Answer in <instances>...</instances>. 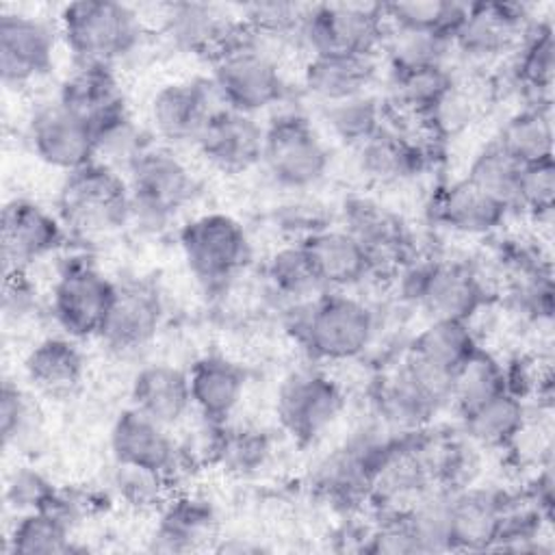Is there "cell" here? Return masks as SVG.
<instances>
[{"label": "cell", "mask_w": 555, "mask_h": 555, "mask_svg": "<svg viewBox=\"0 0 555 555\" xmlns=\"http://www.w3.org/2000/svg\"><path fill=\"white\" fill-rule=\"evenodd\" d=\"M219 520L210 501L195 494H178L158 507L152 533V551L189 553L208 546L217 538Z\"/></svg>", "instance_id": "32"}, {"label": "cell", "mask_w": 555, "mask_h": 555, "mask_svg": "<svg viewBox=\"0 0 555 555\" xmlns=\"http://www.w3.org/2000/svg\"><path fill=\"white\" fill-rule=\"evenodd\" d=\"M39 310V293L26 269L4 271L2 314L7 323H24Z\"/></svg>", "instance_id": "51"}, {"label": "cell", "mask_w": 555, "mask_h": 555, "mask_svg": "<svg viewBox=\"0 0 555 555\" xmlns=\"http://www.w3.org/2000/svg\"><path fill=\"white\" fill-rule=\"evenodd\" d=\"M165 314V297L156 282L147 278L119 280L98 340L117 356L139 353L156 340Z\"/></svg>", "instance_id": "13"}, {"label": "cell", "mask_w": 555, "mask_h": 555, "mask_svg": "<svg viewBox=\"0 0 555 555\" xmlns=\"http://www.w3.org/2000/svg\"><path fill=\"white\" fill-rule=\"evenodd\" d=\"M382 13L388 30L425 33L451 39L466 13V4L449 0L386 2L382 4Z\"/></svg>", "instance_id": "44"}, {"label": "cell", "mask_w": 555, "mask_h": 555, "mask_svg": "<svg viewBox=\"0 0 555 555\" xmlns=\"http://www.w3.org/2000/svg\"><path fill=\"white\" fill-rule=\"evenodd\" d=\"M56 30L78 65L115 67L145 39V22L139 11L117 0L67 2L59 13Z\"/></svg>", "instance_id": "2"}, {"label": "cell", "mask_w": 555, "mask_h": 555, "mask_svg": "<svg viewBox=\"0 0 555 555\" xmlns=\"http://www.w3.org/2000/svg\"><path fill=\"white\" fill-rule=\"evenodd\" d=\"M264 124L256 115L219 106L202 130L195 150L225 176L247 173L262 163Z\"/></svg>", "instance_id": "21"}, {"label": "cell", "mask_w": 555, "mask_h": 555, "mask_svg": "<svg viewBox=\"0 0 555 555\" xmlns=\"http://www.w3.org/2000/svg\"><path fill=\"white\" fill-rule=\"evenodd\" d=\"M59 30L46 20L2 11L0 15V76L4 87L24 89L43 78L54 65Z\"/></svg>", "instance_id": "18"}, {"label": "cell", "mask_w": 555, "mask_h": 555, "mask_svg": "<svg viewBox=\"0 0 555 555\" xmlns=\"http://www.w3.org/2000/svg\"><path fill=\"white\" fill-rule=\"evenodd\" d=\"M132 223L143 232L167 230L199 195V182L173 147L150 141L124 171Z\"/></svg>", "instance_id": "3"}, {"label": "cell", "mask_w": 555, "mask_h": 555, "mask_svg": "<svg viewBox=\"0 0 555 555\" xmlns=\"http://www.w3.org/2000/svg\"><path fill=\"white\" fill-rule=\"evenodd\" d=\"M111 455L117 466H132L171 479L184 464L182 444L171 429L141 414L132 405L121 410L108 434Z\"/></svg>", "instance_id": "20"}, {"label": "cell", "mask_w": 555, "mask_h": 555, "mask_svg": "<svg viewBox=\"0 0 555 555\" xmlns=\"http://www.w3.org/2000/svg\"><path fill=\"white\" fill-rule=\"evenodd\" d=\"M85 501L56 490L54 496L33 512L17 514L9 538V555H65L76 551L74 529L85 514Z\"/></svg>", "instance_id": "23"}, {"label": "cell", "mask_w": 555, "mask_h": 555, "mask_svg": "<svg viewBox=\"0 0 555 555\" xmlns=\"http://www.w3.org/2000/svg\"><path fill=\"white\" fill-rule=\"evenodd\" d=\"M54 492L56 488L46 475L30 466H20L7 479L4 501L15 514H24L41 509L54 496Z\"/></svg>", "instance_id": "50"}, {"label": "cell", "mask_w": 555, "mask_h": 555, "mask_svg": "<svg viewBox=\"0 0 555 555\" xmlns=\"http://www.w3.org/2000/svg\"><path fill=\"white\" fill-rule=\"evenodd\" d=\"M505 390H509L505 364L486 347H479L453 375L451 405L460 416Z\"/></svg>", "instance_id": "41"}, {"label": "cell", "mask_w": 555, "mask_h": 555, "mask_svg": "<svg viewBox=\"0 0 555 555\" xmlns=\"http://www.w3.org/2000/svg\"><path fill=\"white\" fill-rule=\"evenodd\" d=\"M54 212L72 238L95 241L124 230L132 223L126 176L102 160L65 173Z\"/></svg>", "instance_id": "4"}, {"label": "cell", "mask_w": 555, "mask_h": 555, "mask_svg": "<svg viewBox=\"0 0 555 555\" xmlns=\"http://www.w3.org/2000/svg\"><path fill=\"white\" fill-rule=\"evenodd\" d=\"M210 65L208 78L225 108L258 117L264 111H275L288 98L282 67L254 35Z\"/></svg>", "instance_id": "8"}, {"label": "cell", "mask_w": 555, "mask_h": 555, "mask_svg": "<svg viewBox=\"0 0 555 555\" xmlns=\"http://www.w3.org/2000/svg\"><path fill=\"white\" fill-rule=\"evenodd\" d=\"M509 59V82L522 104H551L555 76V35L551 20H533Z\"/></svg>", "instance_id": "34"}, {"label": "cell", "mask_w": 555, "mask_h": 555, "mask_svg": "<svg viewBox=\"0 0 555 555\" xmlns=\"http://www.w3.org/2000/svg\"><path fill=\"white\" fill-rule=\"evenodd\" d=\"M529 421L527 401L505 390L460 414V431L479 449H507L520 440Z\"/></svg>", "instance_id": "36"}, {"label": "cell", "mask_w": 555, "mask_h": 555, "mask_svg": "<svg viewBox=\"0 0 555 555\" xmlns=\"http://www.w3.org/2000/svg\"><path fill=\"white\" fill-rule=\"evenodd\" d=\"M160 28L171 48L210 63L251 37L241 15H230L208 2L167 4Z\"/></svg>", "instance_id": "17"}, {"label": "cell", "mask_w": 555, "mask_h": 555, "mask_svg": "<svg viewBox=\"0 0 555 555\" xmlns=\"http://www.w3.org/2000/svg\"><path fill=\"white\" fill-rule=\"evenodd\" d=\"M306 9L308 4L299 2H254L241 9V20L251 30V35L262 43V39L297 37Z\"/></svg>", "instance_id": "47"}, {"label": "cell", "mask_w": 555, "mask_h": 555, "mask_svg": "<svg viewBox=\"0 0 555 555\" xmlns=\"http://www.w3.org/2000/svg\"><path fill=\"white\" fill-rule=\"evenodd\" d=\"M169 481L171 479H167L165 475L132 466H117L113 477V486L119 499L137 509L160 507L167 501Z\"/></svg>", "instance_id": "49"}, {"label": "cell", "mask_w": 555, "mask_h": 555, "mask_svg": "<svg viewBox=\"0 0 555 555\" xmlns=\"http://www.w3.org/2000/svg\"><path fill=\"white\" fill-rule=\"evenodd\" d=\"M457 76L451 65L388 67V111L431 121L451 95Z\"/></svg>", "instance_id": "35"}, {"label": "cell", "mask_w": 555, "mask_h": 555, "mask_svg": "<svg viewBox=\"0 0 555 555\" xmlns=\"http://www.w3.org/2000/svg\"><path fill=\"white\" fill-rule=\"evenodd\" d=\"M284 330L314 362H351L377 334V314L347 291H323L284 306Z\"/></svg>", "instance_id": "1"}, {"label": "cell", "mask_w": 555, "mask_h": 555, "mask_svg": "<svg viewBox=\"0 0 555 555\" xmlns=\"http://www.w3.org/2000/svg\"><path fill=\"white\" fill-rule=\"evenodd\" d=\"M395 436L379 425L356 431L317 462L312 488L330 503L343 507L371 501L377 470Z\"/></svg>", "instance_id": "11"}, {"label": "cell", "mask_w": 555, "mask_h": 555, "mask_svg": "<svg viewBox=\"0 0 555 555\" xmlns=\"http://www.w3.org/2000/svg\"><path fill=\"white\" fill-rule=\"evenodd\" d=\"M520 163L514 160L494 139L481 147L466 169V180L479 186L483 193L501 202L509 212L516 204V186L520 176Z\"/></svg>", "instance_id": "45"}, {"label": "cell", "mask_w": 555, "mask_h": 555, "mask_svg": "<svg viewBox=\"0 0 555 555\" xmlns=\"http://www.w3.org/2000/svg\"><path fill=\"white\" fill-rule=\"evenodd\" d=\"M264 286L269 295L280 299L284 306L310 299L321 291L306 251L299 241L282 245L264 267Z\"/></svg>", "instance_id": "42"}, {"label": "cell", "mask_w": 555, "mask_h": 555, "mask_svg": "<svg viewBox=\"0 0 555 555\" xmlns=\"http://www.w3.org/2000/svg\"><path fill=\"white\" fill-rule=\"evenodd\" d=\"M330 147L308 115L295 108L273 111L264 124L260 167L286 191L314 189L330 171Z\"/></svg>", "instance_id": "6"}, {"label": "cell", "mask_w": 555, "mask_h": 555, "mask_svg": "<svg viewBox=\"0 0 555 555\" xmlns=\"http://www.w3.org/2000/svg\"><path fill=\"white\" fill-rule=\"evenodd\" d=\"M388 37L382 4L321 2L308 4L297 30L299 46L312 54L379 56Z\"/></svg>", "instance_id": "9"}, {"label": "cell", "mask_w": 555, "mask_h": 555, "mask_svg": "<svg viewBox=\"0 0 555 555\" xmlns=\"http://www.w3.org/2000/svg\"><path fill=\"white\" fill-rule=\"evenodd\" d=\"M509 496L479 486L447 492L449 551H494L501 535Z\"/></svg>", "instance_id": "24"}, {"label": "cell", "mask_w": 555, "mask_h": 555, "mask_svg": "<svg viewBox=\"0 0 555 555\" xmlns=\"http://www.w3.org/2000/svg\"><path fill=\"white\" fill-rule=\"evenodd\" d=\"M366 251L373 275L397 273L408 260L410 236L401 219L371 197H349L343 204V225Z\"/></svg>", "instance_id": "22"}, {"label": "cell", "mask_w": 555, "mask_h": 555, "mask_svg": "<svg viewBox=\"0 0 555 555\" xmlns=\"http://www.w3.org/2000/svg\"><path fill=\"white\" fill-rule=\"evenodd\" d=\"M429 215L436 225L449 232L488 236L501 230L509 210L470 180L460 178L436 186L429 199Z\"/></svg>", "instance_id": "26"}, {"label": "cell", "mask_w": 555, "mask_h": 555, "mask_svg": "<svg viewBox=\"0 0 555 555\" xmlns=\"http://www.w3.org/2000/svg\"><path fill=\"white\" fill-rule=\"evenodd\" d=\"M360 173L375 184H397L418 176L429 165V147L395 121H386L356 150Z\"/></svg>", "instance_id": "27"}, {"label": "cell", "mask_w": 555, "mask_h": 555, "mask_svg": "<svg viewBox=\"0 0 555 555\" xmlns=\"http://www.w3.org/2000/svg\"><path fill=\"white\" fill-rule=\"evenodd\" d=\"M535 17L522 2H473L451 37L453 56L486 65L503 61L520 43Z\"/></svg>", "instance_id": "14"}, {"label": "cell", "mask_w": 555, "mask_h": 555, "mask_svg": "<svg viewBox=\"0 0 555 555\" xmlns=\"http://www.w3.org/2000/svg\"><path fill=\"white\" fill-rule=\"evenodd\" d=\"M130 405L165 427H178L191 412L189 373L169 362L143 364L130 382Z\"/></svg>", "instance_id": "31"}, {"label": "cell", "mask_w": 555, "mask_h": 555, "mask_svg": "<svg viewBox=\"0 0 555 555\" xmlns=\"http://www.w3.org/2000/svg\"><path fill=\"white\" fill-rule=\"evenodd\" d=\"M321 291H351L373 275L364 247L340 225H327L299 241Z\"/></svg>", "instance_id": "25"}, {"label": "cell", "mask_w": 555, "mask_h": 555, "mask_svg": "<svg viewBox=\"0 0 555 555\" xmlns=\"http://www.w3.org/2000/svg\"><path fill=\"white\" fill-rule=\"evenodd\" d=\"M555 204V163L553 158L520 167L514 210H522L533 219H551Z\"/></svg>", "instance_id": "48"}, {"label": "cell", "mask_w": 555, "mask_h": 555, "mask_svg": "<svg viewBox=\"0 0 555 555\" xmlns=\"http://www.w3.org/2000/svg\"><path fill=\"white\" fill-rule=\"evenodd\" d=\"M26 139L33 154L43 165L63 173L98 160L91 126L56 100L33 111L26 126Z\"/></svg>", "instance_id": "19"}, {"label": "cell", "mask_w": 555, "mask_h": 555, "mask_svg": "<svg viewBox=\"0 0 555 555\" xmlns=\"http://www.w3.org/2000/svg\"><path fill=\"white\" fill-rule=\"evenodd\" d=\"M115 293L111 280L87 254H74L59 264L50 288V314L61 334L76 340L98 338Z\"/></svg>", "instance_id": "10"}, {"label": "cell", "mask_w": 555, "mask_h": 555, "mask_svg": "<svg viewBox=\"0 0 555 555\" xmlns=\"http://www.w3.org/2000/svg\"><path fill=\"white\" fill-rule=\"evenodd\" d=\"M373 405L379 427L399 436L429 427L434 416L440 412V405L429 399L399 366L379 382Z\"/></svg>", "instance_id": "37"}, {"label": "cell", "mask_w": 555, "mask_h": 555, "mask_svg": "<svg viewBox=\"0 0 555 555\" xmlns=\"http://www.w3.org/2000/svg\"><path fill=\"white\" fill-rule=\"evenodd\" d=\"M473 323L429 321L408 345L405 353L453 379L455 371L479 349Z\"/></svg>", "instance_id": "38"}, {"label": "cell", "mask_w": 555, "mask_h": 555, "mask_svg": "<svg viewBox=\"0 0 555 555\" xmlns=\"http://www.w3.org/2000/svg\"><path fill=\"white\" fill-rule=\"evenodd\" d=\"M178 247L189 273L206 291H225L249 264L247 230L228 212H202L178 230Z\"/></svg>", "instance_id": "7"}, {"label": "cell", "mask_w": 555, "mask_h": 555, "mask_svg": "<svg viewBox=\"0 0 555 555\" xmlns=\"http://www.w3.org/2000/svg\"><path fill=\"white\" fill-rule=\"evenodd\" d=\"M41 410L30 392L4 379L0 390V436L4 449L26 447L41 434Z\"/></svg>", "instance_id": "46"}, {"label": "cell", "mask_w": 555, "mask_h": 555, "mask_svg": "<svg viewBox=\"0 0 555 555\" xmlns=\"http://www.w3.org/2000/svg\"><path fill=\"white\" fill-rule=\"evenodd\" d=\"M186 373L193 412L210 423H228L245 397L247 371L228 356L206 353Z\"/></svg>", "instance_id": "29"}, {"label": "cell", "mask_w": 555, "mask_h": 555, "mask_svg": "<svg viewBox=\"0 0 555 555\" xmlns=\"http://www.w3.org/2000/svg\"><path fill=\"white\" fill-rule=\"evenodd\" d=\"M494 141L520 165L553 158V104H520Z\"/></svg>", "instance_id": "39"}, {"label": "cell", "mask_w": 555, "mask_h": 555, "mask_svg": "<svg viewBox=\"0 0 555 555\" xmlns=\"http://www.w3.org/2000/svg\"><path fill=\"white\" fill-rule=\"evenodd\" d=\"M28 384L50 399H69L85 382L87 358L80 340L54 334L37 340L24 356Z\"/></svg>", "instance_id": "30"}, {"label": "cell", "mask_w": 555, "mask_h": 555, "mask_svg": "<svg viewBox=\"0 0 555 555\" xmlns=\"http://www.w3.org/2000/svg\"><path fill=\"white\" fill-rule=\"evenodd\" d=\"M61 106L85 119L91 130L128 108L124 89L108 65H78L61 80L56 98Z\"/></svg>", "instance_id": "33"}, {"label": "cell", "mask_w": 555, "mask_h": 555, "mask_svg": "<svg viewBox=\"0 0 555 555\" xmlns=\"http://www.w3.org/2000/svg\"><path fill=\"white\" fill-rule=\"evenodd\" d=\"M221 106L210 78H182L160 85L147 106L150 134L167 147L197 143L212 113Z\"/></svg>", "instance_id": "15"}, {"label": "cell", "mask_w": 555, "mask_h": 555, "mask_svg": "<svg viewBox=\"0 0 555 555\" xmlns=\"http://www.w3.org/2000/svg\"><path fill=\"white\" fill-rule=\"evenodd\" d=\"M271 453L273 442L264 429L251 425H230L228 421L219 429L212 464L223 466V470L232 475L249 477L267 466Z\"/></svg>", "instance_id": "43"}, {"label": "cell", "mask_w": 555, "mask_h": 555, "mask_svg": "<svg viewBox=\"0 0 555 555\" xmlns=\"http://www.w3.org/2000/svg\"><path fill=\"white\" fill-rule=\"evenodd\" d=\"M379 76V56L312 54L301 69L304 91L321 106L371 93Z\"/></svg>", "instance_id": "28"}, {"label": "cell", "mask_w": 555, "mask_h": 555, "mask_svg": "<svg viewBox=\"0 0 555 555\" xmlns=\"http://www.w3.org/2000/svg\"><path fill=\"white\" fill-rule=\"evenodd\" d=\"M321 119L338 143L356 150L388 121V108L371 91L321 106Z\"/></svg>", "instance_id": "40"}, {"label": "cell", "mask_w": 555, "mask_h": 555, "mask_svg": "<svg viewBox=\"0 0 555 555\" xmlns=\"http://www.w3.org/2000/svg\"><path fill=\"white\" fill-rule=\"evenodd\" d=\"M343 386L319 366L291 371L275 392V416L297 444L317 442L345 410Z\"/></svg>", "instance_id": "12"}, {"label": "cell", "mask_w": 555, "mask_h": 555, "mask_svg": "<svg viewBox=\"0 0 555 555\" xmlns=\"http://www.w3.org/2000/svg\"><path fill=\"white\" fill-rule=\"evenodd\" d=\"M399 291L405 301L429 321H466L488 304L483 273L468 260L427 258L408 260L399 271Z\"/></svg>", "instance_id": "5"}, {"label": "cell", "mask_w": 555, "mask_h": 555, "mask_svg": "<svg viewBox=\"0 0 555 555\" xmlns=\"http://www.w3.org/2000/svg\"><path fill=\"white\" fill-rule=\"evenodd\" d=\"M69 238L59 215L35 199L13 197L2 208L0 256L4 271H28L35 262L63 251Z\"/></svg>", "instance_id": "16"}]
</instances>
